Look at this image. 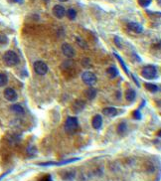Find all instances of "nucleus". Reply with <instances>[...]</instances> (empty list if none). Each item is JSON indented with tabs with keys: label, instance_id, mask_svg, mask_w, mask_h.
I'll return each mask as SVG.
<instances>
[{
	"label": "nucleus",
	"instance_id": "10",
	"mask_svg": "<svg viewBox=\"0 0 161 181\" xmlns=\"http://www.w3.org/2000/svg\"><path fill=\"white\" fill-rule=\"evenodd\" d=\"M53 14L58 19H62L65 15H66V9H65L62 5H55L53 7Z\"/></svg>",
	"mask_w": 161,
	"mask_h": 181
},
{
	"label": "nucleus",
	"instance_id": "36",
	"mask_svg": "<svg viewBox=\"0 0 161 181\" xmlns=\"http://www.w3.org/2000/svg\"><path fill=\"white\" fill-rule=\"evenodd\" d=\"M59 1H61V2H66V1H68V0H59Z\"/></svg>",
	"mask_w": 161,
	"mask_h": 181
},
{
	"label": "nucleus",
	"instance_id": "8",
	"mask_svg": "<svg viewBox=\"0 0 161 181\" xmlns=\"http://www.w3.org/2000/svg\"><path fill=\"white\" fill-rule=\"evenodd\" d=\"M62 52H63V54L65 55V56H66L67 58H69V59L74 58L75 54H76V52H75V49L68 43H64L62 45Z\"/></svg>",
	"mask_w": 161,
	"mask_h": 181
},
{
	"label": "nucleus",
	"instance_id": "25",
	"mask_svg": "<svg viewBox=\"0 0 161 181\" xmlns=\"http://www.w3.org/2000/svg\"><path fill=\"white\" fill-rule=\"evenodd\" d=\"M76 41H77V44L79 46L82 48V49H88V44L85 43V41L84 39H82L80 37H76Z\"/></svg>",
	"mask_w": 161,
	"mask_h": 181
},
{
	"label": "nucleus",
	"instance_id": "26",
	"mask_svg": "<svg viewBox=\"0 0 161 181\" xmlns=\"http://www.w3.org/2000/svg\"><path fill=\"white\" fill-rule=\"evenodd\" d=\"M7 140L9 142V143H10V144H16L17 142H19L20 137H18V135L12 134V135H10V137L7 138Z\"/></svg>",
	"mask_w": 161,
	"mask_h": 181
},
{
	"label": "nucleus",
	"instance_id": "33",
	"mask_svg": "<svg viewBox=\"0 0 161 181\" xmlns=\"http://www.w3.org/2000/svg\"><path fill=\"white\" fill-rule=\"evenodd\" d=\"M11 171H12V169H9V170H7L6 172H4L3 174L0 175V181H1V180H2L5 176H7V175H8L9 173H11Z\"/></svg>",
	"mask_w": 161,
	"mask_h": 181
},
{
	"label": "nucleus",
	"instance_id": "19",
	"mask_svg": "<svg viewBox=\"0 0 161 181\" xmlns=\"http://www.w3.org/2000/svg\"><path fill=\"white\" fill-rule=\"evenodd\" d=\"M113 56L117 59V61L119 62L120 66H122V68L123 69V71L125 72V74H126V75H129V71H128V69H127V67H126V65H125V63L123 62V60L122 59V57H120L119 55H117V53H113Z\"/></svg>",
	"mask_w": 161,
	"mask_h": 181
},
{
	"label": "nucleus",
	"instance_id": "38",
	"mask_svg": "<svg viewBox=\"0 0 161 181\" xmlns=\"http://www.w3.org/2000/svg\"><path fill=\"white\" fill-rule=\"evenodd\" d=\"M158 4H160V0H158Z\"/></svg>",
	"mask_w": 161,
	"mask_h": 181
},
{
	"label": "nucleus",
	"instance_id": "2",
	"mask_svg": "<svg viewBox=\"0 0 161 181\" xmlns=\"http://www.w3.org/2000/svg\"><path fill=\"white\" fill-rule=\"evenodd\" d=\"M65 132L69 134H74L79 128V120L76 117H69L65 122Z\"/></svg>",
	"mask_w": 161,
	"mask_h": 181
},
{
	"label": "nucleus",
	"instance_id": "9",
	"mask_svg": "<svg viewBox=\"0 0 161 181\" xmlns=\"http://www.w3.org/2000/svg\"><path fill=\"white\" fill-rule=\"evenodd\" d=\"M85 107V103L84 102V100H75V102L73 103V104H72V109H73V112L75 114H79L80 112H83Z\"/></svg>",
	"mask_w": 161,
	"mask_h": 181
},
{
	"label": "nucleus",
	"instance_id": "13",
	"mask_svg": "<svg viewBox=\"0 0 161 181\" xmlns=\"http://www.w3.org/2000/svg\"><path fill=\"white\" fill-rule=\"evenodd\" d=\"M76 176V171L73 169H65V171L62 173V177L66 181H72Z\"/></svg>",
	"mask_w": 161,
	"mask_h": 181
},
{
	"label": "nucleus",
	"instance_id": "5",
	"mask_svg": "<svg viewBox=\"0 0 161 181\" xmlns=\"http://www.w3.org/2000/svg\"><path fill=\"white\" fill-rule=\"evenodd\" d=\"M82 80H83V82L85 85H88V86H90V87H93L94 85H95V84H97V82H98L97 76H95L94 73L90 72V71H87V72L83 73Z\"/></svg>",
	"mask_w": 161,
	"mask_h": 181
},
{
	"label": "nucleus",
	"instance_id": "32",
	"mask_svg": "<svg viewBox=\"0 0 161 181\" xmlns=\"http://www.w3.org/2000/svg\"><path fill=\"white\" fill-rule=\"evenodd\" d=\"M39 181H53L52 177H51V175L50 174H47V175H44L43 177L40 178Z\"/></svg>",
	"mask_w": 161,
	"mask_h": 181
},
{
	"label": "nucleus",
	"instance_id": "31",
	"mask_svg": "<svg viewBox=\"0 0 161 181\" xmlns=\"http://www.w3.org/2000/svg\"><path fill=\"white\" fill-rule=\"evenodd\" d=\"M132 117H133V118H135V119H141V113L139 112L138 109H136V110H134V112L132 113Z\"/></svg>",
	"mask_w": 161,
	"mask_h": 181
},
{
	"label": "nucleus",
	"instance_id": "14",
	"mask_svg": "<svg viewBox=\"0 0 161 181\" xmlns=\"http://www.w3.org/2000/svg\"><path fill=\"white\" fill-rule=\"evenodd\" d=\"M103 114L104 115H107V117L113 118V117H117V115L118 114V110L115 109V108L108 107V108H104L103 109Z\"/></svg>",
	"mask_w": 161,
	"mask_h": 181
},
{
	"label": "nucleus",
	"instance_id": "4",
	"mask_svg": "<svg viewBox=\"0 0 161 181\" xmlns=\"http://www.w3.org/2000/svg\"><path fill=\"white\" fill-rule=\"evenodd\" d=\"M80 160V157H75V158H70L63 160V161H48V162H42V163H38L39 166H63V165H66L69 163H72L75 161H79Z\"/></svg>",
	"mask_w": 161,
	"mask_h": 181
},
{
	"label": "nucleus",
	"instance_id": "34",
	"mask_svg": "<svg viewBox=\"0 0 161 181\" xmlns=\"http://www.w3.org/2000/svg\"><path fill=\"white\" fill-rule=\"evenodd\" d=\"M131 78H132V80H134V83H135V84H136V86H137V87H139V83H138V81H137V79H136V78H135V76H134V75H133V74H131Z\"/></svg>",
	"mask_w": 161,
	"mask_h": 181
},
{
	"label": "nucleus",
	"instance_id": "22",
	"mask_svg": "<svg viewBox=\"0 0 161 181\" xmlns=\"http://www.w3.org/2000/svg\"><path fill=\"white\" fill-rule=\"evenodd\" d=\"M107 73H108V76L112 78V79H113V78H115L118 75V71H117V69L115 68V67H109L108 70H107Z\"/></svg>",
	"mask_w": 161,
	"mask_h": 181
},
{
	"label": "nucleus",
	"instance_id": "7",
	"mask_svg": "<svg viewBox=\"0 0 161 181\" xmlns=\"http://www.w3.org/2000/svg\"><path fill=\"white\" fill-rule=\"evenodd\" d=\"M4 98L7 100H9V102H15V100H17L18 99V95L14 89L7 88L4 90Z\"/></svg>",
	"mask_w": 161,
	"mask_h": 181
},
{
	"label": "nucleus",
	"instance_id": "21",
	"mask_svg": "<svg viewBox=\"0 0 161 181\" xmlns=\"http://www.w3.org/2000/svg\"><path fill=\"white\" fill-rule=\"evenodd\" d=\"M37 152H38V150H37L36 146H34V145H29L26 149V153L30 157H34L35 155L37 154Z\"/></svg>",
	"mask_w": 161,
	"mask_h": 181
},
{
	"label": "nucleus",
	"instance_id": "29",
	"mask_svg": "<svg viewBox=\"0 0 161 181\" xmlns=\"http://www.w3.org/2000/svg\"><path fill=\"white\" fill-rule=\"evenodd\" d=\"M82 66L85 68H90V61L89 58H84L82 60Z\"/></svg>",
	"mask_w": 161,
	"mask_h": 181
},
{
	"label": "nucleus",
	"instance_id": "18",
	"mask_svg": "<svg viewBox=\"0 0 161 181\" xmlns=\"http://www.w3.org/2000/svg\"><path fill=\"white\" fill-rule=\"evenodd\" d=\"M10 109L12 110L13 113H15L16 114H24L25 110H24V108L22 107L21 104H12Z\"/></svg>",
	"mask_w": 161,
	"mask_h": 181
},
{
	"label": "nucleus",
	"instance_id": "3",
	"mask_svg": "<svg viewBox=\"0 0 161 181\" xmlns=\"http://www.w3.org/2000/svg\"><path fill=\"white\" fill-rule=\"evenodd\" d=\"M141 76L146 80H154L158 77L157 68L153 65L145 66L141 71Z\"/></svg>",
	"mask_w": 161,
	"mask_h": 181
},
{
	"label": "nucleus",
	"instance_id": "37",
	"mask_svg": "<svg viewBox=\"0 0 161 181\" xmlns=\"http://www.w3.org/2000/svg\"><path fill=\"white\" fill-rule=\"evenodd\" d=\"M49 1H50V0H44L45 3H49Z\"/></svg>",
	"mask_w": 161,
	"mask_h": 181
},
{
	"label": "nucleus",
	"instance_id": "16",
	"mask_svg": "<svg viewBox=\"0 0 161 181\" xmlns=\"http://www.w3.org/2000/svg\"><path fill=\"white\" fill-rule=\"evenodd\" d=\"M126 130H127V124L125 122H122L117 127V133L120 137H124L126 134Z\"/></svg>",
	"mask_w": 161,
	"mask_h": 181
},
{
	"label": "nucleus",
	"instance_id": "6",
	"mask_svg": "<svg viewBox=\"0 0 161 181\" xmlns=\"http://www.w3.org/2000/svg\"><path fill=\"white\" fill-rule=\"evenodd\" d=\"M34 71L36 74L40 75V76H44L48 73V66L46 63H44L43 61H36L34 63Z\"/></svg>",
	"mask_w": 161,
	"mask_h": 181
},
{
	"label": "nucleus",
	"instance_id": "27",
	"mask_svg": "<svg viewBox=\"0 0 161 181\" xmlns=\"http://www.w3.org/2000/svg\"><path fill=\"white\" fill-rule=\"evenodd\" d=\"M151 1L152 0H138V3H139L140 6L147 7V6H149L150 4H151Z\"/></svg>",
	"mask_w": 161,
	"mask_h": 181
},
{
	"label": "nucleus",
	"instance_id": "35",
	"mask_svg": "<svg viewBox=\"0 0 161 181\" xmlns=\"http://www.w3.org/2000/svg\"><path fill=\"white\" fill-rule=\"evenodd\" d=\"M11 2H14V3H19V4H22L23 3V0H10Z\"/></svg>",
	"mask_w": 161,
	"mask_h": 181
},
{
	"label": "nucleus",
	"instance_id": "17",
	"mask_svg": "<svg viewBox=\"0 0 161 181\" xmlns=\"http://www.w3.org/2000/svg\"><path fill=\"white\" fill-rule=\"evenodd\" d=\"M85 97H87V99L92 100L97 97V90H95L94 88H93V87H90L87 90H85Z\"/></svg>",
	"mask_w": 161,
	"mask_h": 181
},
{
	"label": "nucleus",
	"instance_id": "20",
	"mask_svg": "<svg viewBox=\"0 0 161 181\" xmlns=\"http://www.w3.org/2000/svg\"><path fill=\"white\" fill-rule=\"evenodd\" d=\"M144 88L146 89L147 90H149V92H151V93H156L159 90L158 86H156V85H154V84H150V83H145Z\"/></svg>",
	"mask_w": 161,
	"mask_h": 181
},
{
	"label": "nucleus",
	"instance_id": "30",
	"mask_svg": "<svg viewBox=\"0 0 161 181\" xmlns=\"http://www.w3.org/2000/svg\"><path fill=\"white\" fill-rule=\"evenodd\" d=\"M113 41H114V44H115V46H117V48H119V49H122V39H120L119 37H114V39H113Z\"/></svg>",
	"mask_w": 161,
	"mask_h": 181
},
{
	"label": "nucleus",
	"instance_id": "28",
	"mask_svg": "<svg viewBox=\"0 0 161 181\" xmlns=\"http://www.w3.org/2000/svg\"><path fill=\"white\" fill-rule=\"evenodd\" d=\"M8 38L6 35H3V34H0V45H6L8 43Z\"/></svg>",
	"mask_w": 161,
	"mask_h": 181
},
{
	"label": "nucleus",
	"instance_id": "23",
	"mask_svg": "<svg viewBox=\"0 0 161 181\" xmlns=\"http://www.w3.org/2000/svg\"><path fill=\"white\" fill-rule=\"evenodd\" d=\"M66 14H67L68 18L71 19V20L76 19V17H77V11L74 8H70L68 11H66Z\"/></svg>",
	"mask_w": 161,
	"mask_h": 181
},
{
	"label": "nucleus",
	"instance_id": "1",
	"mask_svg": "<svg viewBox=\"0 0 161 181\" xmlns=\"http://www.w3.org/2000/svg\"><path fill=\"white\" fill-rule=\"evenodd\" d=\"M3 61L8 67H14L19 64L20 59L18 57V55L14 51L9 50V51H6L3 55Z\"/></svg>",
	"mask_w": 161,
	"mask_h": 181
},
{
	"label": "nucleus",
	"instance_id": "12",
	"mask_svg": "<svg viewBox=\"0 0 161 181\" xmlns=\"http://www.w3.org/2000/svg\"><path fill=\"white\" fill-rule=\"evenodd\" d=\"M92 125L94 129H99L103 125V118L100 114H95L92 119Z\"/></svg>",
	"mask_w": 161,
	"mask_h": 181
},
{
	"label": "nucleus",
	"instance_id": "24",
	"mask_svg": "<svg viewBox=\"0 0 161 181\" xmlns=\"http://www.w3.org/2000/svg\"><path fill=\"white\" fill-rule=\"evenodd\" d=\"M7 83H8V77H7V75L0 73V87L6 86Z\"/></svg>",
	"mask_w": 161,
	"mask_h": 181
},
{
	"label": "nucleus",
	"instance_id": "11",
	"mask_svg": "<svg viewBox=\"0 0 161 181\" xmlns=\"http://www.w3.org/2000/svg\"><path fill=\"white\" fill-rule=\"evenodd\" d=\"M127 28L130 30V31H132L134 33H141L143 31V27H142V25H140L139 23L137 22H129L127 24Z\"/></svg>",
	"mask_w": 161,
	"mask_h": 181
},
{
	"label": "nucleus",
	"instance_id": "15",
	"mask_svg": "<svg viewBox=\"0 0 161 181\" xmlns=\"http://www.w3.org/2000/svg\"><path fill=\"white\" fill-rule=\"evenodd\" d=\"M135 98H136V92L132 89H128L126 92H125V100L129 103H132L135 100Z\"/></svg>",
	"mask_w": 161,
	"mask_h": 181
}]
</instances>
